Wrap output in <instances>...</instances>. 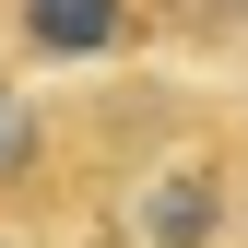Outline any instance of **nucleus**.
I'll use <instances>...</instances> for the list:
<instances>
[{
    "label": "nucleus",
    "mask_w": 248,
    "mask_h": 248,
    "mask_svg": "<svg viewBox=\"0 0 248 248\" xmlns=\"http://www.w3.org/2000/svg\"><path fill=\"white\" fill-rule=\"evenodd\" d=\"M118 248H248V118H189L118 201Z\"/></svg>",
    "instance_id": "obj_1"
},
{
    "label": "nucleus",
    "mask_w": 248,
    "mask_h": 248,
    "mask_svg": "<svg viewBox=\"0 0 248 248\" xmlns=\"http://www.w3.org/2000/svg\"><path fill=\"white\" fill-rule=\"evenodd\" d=\"M154 36V0H12L24 59H130Z\"/></svg>",
    "instance_id": "obj_2"
},
{
    "label": "nucleus",
    "mask_w": 248,
    "mask_h": 248,
    "mask_svg": "<svg viewBox=\"0 0 248 248\" xmlns=\"http://www.w3.org/2000/svg\"><path fill=\"white\" fill-rule=\"evenodd\" d=\"M154 36H177V47H213V59H248V0H154Z\"/></svg>",
    "instance_id": "obj_3"
}]
</instances>
